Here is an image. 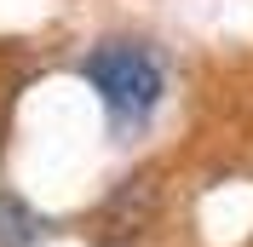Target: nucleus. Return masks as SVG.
I'll list each match as a JSON object with an SVG mask.
<instances>
[{
  "label": "nucleus",
  "instance_id": "nucleus-2",
  "mask_svg": "<svg viewBox=\"0 0 253 247\" xmlns=\"http://www.w3.org/2000/svg\"><path fill=\"white\" fill-rule=\"evenodd\" d=\"M52 224L41 213H35L23 196H12V190H0V247H35L41 236H46Z\"/></svg>",
  "mask_w": 253,
  "mask_h": 247
},
{
  "label": "nucleus",
  "instance_id": "nucleus-1",
  "mask_svg": "<svg viewBox=\"0 0 253 247\" xmlns=\"http://www.w3.org/2000/svg\"><path fill=\"white\" fill-rule=\"evenodd\" d=\"M81 75L92 81L98 104L110 115L115 132H138L150 115H156L161 92H167V75H161V58L138 41H104L81 58Z\"/></svg>",
  "mask_w": 253,
  "mask_h": 247
}]
</instances>
